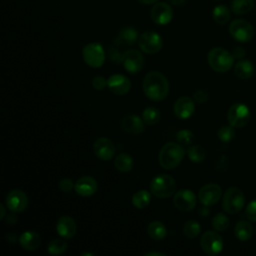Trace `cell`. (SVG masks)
I'll return each instance as SVG.
<instances>
[{
    "instance_id": "9c48e42d",
    "label": "cell",
    "mask_w": 256,
    "mask_h": 256,
    "mask_svg": "<svg viewBox=\"0 0 256 256\" xmlns=\"http://www.w3.org/2000/svg\"><path fill=\"white\" fill-rule=\"evenodd\" d=\"M250 119L249 108L244 103L233 104L227 113V120L234 128L244 127Z\"/></svg>"
},
{
    "instance_id": "836d02e7",
    "label": "cell",
    "mask_w": 256,
    "mask_h": 256,
    "mask_svg": "<svg viewBox=\"0 0 256 256\" xmlns=\"http://www.w3.org/2000/svg\"><path fill=\"white\" fill-rule=\"evenodd\" d=\"M187 155H188L189 160L194 162V163H200L206 157L205 150L200 145H192V146H190L188 148V150H187Z\"/></svg>"
},
{
    "instance_id": "8fae6325",
    "label": "cell",
    "mask_w": 256,
    "mask_h": 256,
    "mask_svg": "<svg viewBox=\"0 0 256 256\" xmlns=\"http://www.w3.org/2000/svg\"><path fill=\"white\" fill-rule=\"evenodd\" d=\"M222 196V189L216 183H208L202 186L198 193V198L201 204L211 206L216 204Z\"/></svg>"
},
{
    "instance_id": "7402d4cb",
    "label": "cell",
    "mask_w": 256,
    "mask_h": 256,
    "mask_svg": "<svg viewBox=\"0 0 256 256\" xmlns=\"http://www.w3.org/2000/svg\"><path fill=\"white\" fill-rule=\"evenodd\" d=\"M138 31L131 26H125L121 28L113 40V44L116 46H131L138 41Z\"/></svg>"
},
{
    "instance_id": "5bb4252c",
    "label": "cell",
    "mask_w": 256,
    "mask_h": 256,
    "mask_svg": "<svg viewBox=\"0 0 256 256\" xmlns=\"http://www.w3.org/2000/svg\"><path fill=\"white\" fill-rule=\"evenodd\" d=\"M6 206L9 210L20 213L28 206V197L20 189H13L6 195Z\"/></svg>"
},
{
    "instance_id": "ac0fdd59",
    "label": "cell",
    "mask_w": 256,
    "mask_h": 256,
    "mask_svg": "<svg viewBox=\"0 0 256 256\" xmlns=\"http://www.w3.org/2000/svg\"><path fill=\"white\" fill-rule=\"evenodd\" d=\"M107 87L115 95H125L131 88L130 80L121 74L111 75L107 79Z\"/></svg>"
},
{
    "instance_id": "44dd1931",
    "label": "cell",
    "mask_w": 256,
    "mask_h": 256,
    "mask_svg": "<svg viewBox=\"0 0 256 256\" xmlns=\"http://www.w3.org/2000/svg\"><path fill=\"white\" fill-rule=\"evenodd\" d=\"M74 190L82 197H89L97 191V181L92 176H82L76 181Z\"/></svg>"
},
{
    "instance_id": "d6986e66",
    "label": "cell",
    "mask_w": 256,
    "mask_h": 256,
    "mask_svg": "<svg viewBox=\"0 0 256 256\" xmlns=\"http://www.w3.org/2000/svg\"><path fill=\"white\" fill-rule=\"evenodd\" d=\"M57 233L64 239H71L77 231V226L74 219L68 215L61 216L56 223Z\"/></svg>"
},
{
    "instance_id": "83f0119b",
    "label": "cell",
    "mask_w": 256,
    "mask_h": 256,
    "mask_svg": "<svg viewBox=\"0 0 256 256\" xmlns=\"http://www.w3.org/2000/svg\"><path fill=\"white\" fill-rule=\"evenodd\" d=\"M151 201V192L147 190H139L132 196V204L137 209L146 208Z\"/></svg>"
},
{
    "instance_id": "9a60e30c",
    "label": "cell",
    "mask_w": 256,
    "mask_h": 256,
    "mask_svg": "<svg viewBox=\"0 0 256 256\" xmlns=\"http://www.w3.org/2000/svg\"><path fill=\"white\" fill-rule=\"evenodd\" d=\"M122 63L126 71L131 74H136L143 68L144 57L138 50L129 49L124 52Z\"/></svg>"
},
{
    "instance_id": "5b68a950",
    "label": "cell",
    "mask_w": 256,
    "mask_h": 256,
    "mask_svg": "<svg viewBox=\"0 0 256 256\" xmlns=\"http://www.w3.org/2000/svg\"><path fill=\"white\" fill-rule=\"evenodd\" d=\"M245 203V196L238 187L228 188L222 199L223 210L228 214H236L242 210Z\"/></svg>"
},
{
    "instance_id": "bcb514c9",
    "label": "cell",
    "mask_w": 256,
    "mask_h": 256,
    "mask_svg": "<svg viewBox=\"0 0 256 256\" xmlns=\"http://www.w3.org/2000/svg\"><path fill=\"white\" fill-rule=\"evenodd\" d=\"M145 256H165V253L158 252V251H150L144 254Z\"/></svg>"
},
{
    "instance_id": "e575fe53",
    "label": "cell",
    "mask_w": 256,
    "mask_h": 256,
    "mask_svg": "<svg viewBox=\"0 0 256 256\" xmlns=\"http://www.w3.org/2000/svg\"><path fill=\"white\" fill-rule=\"evenodd\" d=\"M230 220L224 213L216 214L212 219V226L218 232H224L229 227Z\"/></svg>"
},
{
    "instance_id": "d4e9b609",
    "label": "cell",
    "mask_w": 256,
    "mask_h": 256,
    "mask_svg": "<svg viewBox=\"0 0 256 256\" xmlns=\"http://www.w3.org/2000/svg\"><path fill=\"white\" fill-rule=\"evenodd\" d=\"M234 234L240 241H248L253 235V226L249 221L240 220L234 228Z\"/></svg>"
},
{
    "instance_id": "f907efd6",
    "label": "cell",
    "mask_w": 256,
    "mask_h": 256,
    "mask_svg": "<svg viewBox=\"0 0 256 256\" xmlns=\"http://www.w3.org/2000/svg\"><path fill=\"white\" fill-rule=\"evenodd\" d=\"M140 3L142 4H146V5H149V4H155L157 3L159 0H138Z\"/></svg>"
},
{
    "instance_id": "4dcf8cb0",
    "label": "cell",
    "mask_w": 256,
    "mask_h": 256,
    "mask_svg": "<svg viewBox=\"0 0 256 256\" xmlns=\"http://www.w3.org/2000/svg\"><path fill=\"white\" fill-rule=\"evenodd\" d=\"M161 114L160 111L153 106L147 107L143 110L142 113V120L144 121L145 124L147 125H155L160 121Z\"/></svg>"
},
{
    "instance_id": "603a6c76",
    "label": "cell",
    "mask_w": 256,
    "mask_h": 256,
    "mask_svg": "<svg viewBox=\"0 0 256 256\" xmlns=\"http://www.w3.org/2000/svg\"><path fill=\"white\" fill-rule=\"evenodd\" d=\"M19 243L23 249L27 251H34L40 246L41 238L39 234L34 231H25L20 235Z\"/></svg>"
},
{
    "instance_id": "d590c367",
    "label": "cell",
    "mask_w": 256,
    "mask_h": 256,
    "mask_svg": "<svg viewBox=\"0 0 256 256\" xmlns=\"http://www.w3.org/2000/svg\"><path fill=\"white\" fill-rule=\"evenodd\" d=\"M217 136L218 138L222 141V142H230L234 136H235V131H234V127L229 125H224L222 127L219 128L218 132H217Z\"/></svg>"
},
{
    "instance_id": "ab89813d",
    "label": "cell",
    "mask_w": 256,
    "mask_h": 256,
    "mask_svg": "<svg viewBox=\"0 0 256 256\" xmlns=\"http://www.w3.org/2000/svg\"><path fill=\"white\" fill-rule=\"evenodd\" d=\"M91 84L95 90L101 91V90H104L105 87L107 86V79L103 76H95L92 79Z\"/></svg>"
},
{
    "instance_id": "f35d334b",
    "label": "cell",
    "mask_w": 256,
    "mask_h": 256,
    "mask_svg": "<svg viewBox=\"0 0 256 256\" xmlns=\"http://www.w3.org/2000/svg\"><path fill=\"white\" fill-rule=\"evenodd\" d=\"M245 215L249 221L256 222V199L248 203L245 209Z\"/></svg>"
},
{
    "instance_id": "484cf974",
    "label": "cell",
    "mask_w": 256,
    "mask_h": 256,
    "mask_svg": "<svg viewBox=\"0 0 256 256\" xmlns=\"http://www.w3.org/2000/svg\"><path fill=\"white\" fill-rule=\"evenodd\" d=\"M148 235L157 241L163 240L167 235V229L165 225L160 221H152L148 224L147 227Z\"/></svg>"
},
{
    "instance_id": "277c9868",
    "label": "cell",
    "mask_w": 256,
    "mask_h": 256,
    "mask_svg": "<svg viewBox=\"0 0 256 256\" xmlns=\"http://www.w3.org/2000/svg\"><path fill=\"white\" fill-rule=\"evenodd\" d=\"M176 181L168 174L156 175L150 182V192L158 198H168L175 194Z\"/></svg>"
},
{
    "instance_id": "30bf717a",
    "label": "cell",
    "mask_w": 256,
    "mask_h": 256,
    "mask_svg": "<svg viewBox=\"0 0 256 256\" xmlns=\"http://www.w3.org/2000/svg\"><path fill=\"white\" fill-rule=\"evenodd\" d=\"M139 48L147 54H155L159 52L163 46L162 37L154 31H146L138 38Z\"/></svg>"
},
{
    "instance_id": "ee69618b",
    "label": "cell",
    "mask_w": 256,
    "mask_h": 256,
    "mask_svg": "<svg viewBox=\"0 0 256 256\" xmlns=\"http://www.w3.org/2000/svg\"><path fill=\"white\" fill-rule=\"evenodd\" d=\"M245 54H246L245 50H244L242 47H240V46L235 47V48L233 49V51H232L233 57L236 58V59H240V60L245 56Z\"/></svg>"
},
{
    "instance_id": "ffe728a7",
    "label": "cell",
    "mask_w": 256,
    "mask_h": 256,
    "mask_svg": "<svg viewBox=\"0 0 256 256\" xmlns=\"http://www.w3.org/2000/svg\"><path fill=\"white\" fill-rule=\"evenodd\" d=\"M121 129L131 135H137L144 132V121L137 115H127L120 122Z\"/></svg>"
},
{
    "instance_id": "52a82bcc",
    "label": "cell",
    "mask_w": 256,
    "mask_h": 256,
    "mask_svg": "<svg viewBox=\"0 0 256 256\" xmlns=\"http://www.w3.org/2000/svg\"><path fill=\"white\" fill-rule=\"evenodd\" d=\"M200 246L202 250L210 256L219 254L224 246L223 239L218 231H206L200 238Z\"/></svg>"
},
{
    "instance_id": "f546056e",
    "label": "cell",
    "mask_w": 256,
    "mask_h": 256,
    "mask_svg": "<svg viewBox=\"0 0 256 256\" xmlns=\"http://www.w3.org/2000/svg\"><path fill=\"white\" fill-rule=\"evenodd\" d=\"M254 6V0H232L231 10L235 14L243 15L248 13Z\"/></svg>"
},
{
    "instance_id": "6da1fadb",
    "label": "cell",
    "mask_w": 256,
    "mask_h": 256,
    "mask_svg": "<svg viewBox=\"0 0 256 256\" xmlns=\"http://www.w3.org/2000/svg\"><path fill=\"white\" fill-rule=\"evenodd\" d=\"M144 94L152 101H161L169 93V82L159 71H150L143 80Z\"/></svg>"
},
{
    "instance_id": "b9f144b4",
    "label": "cell",
    "mask_w": 256,
    "mask_h": 256,
    "mask_svg": "<svg viewBox=\"0 0 256 256\" xmlns=\"http://www.w3.org/2000/svg\"><path fill=\"white\" fill-rule=\"evenodd\" d=\"M74 186H75V183L72 181V179H69V178H64L59 182V189L65 193H68L72 189H74Z\"/></svg>"
},
{
    "instance_id": "7bdbcfd3",
    "label": "cell",
    "mask_w": 256,
    "mask_h": 256,
    "mask_svg": "<svg viewBox=\"0 0 256 256\" xmlns=\"http://www.w3.org/2000/svg\"><path fill=\"white\" fill-rule=\"evenodd\" d=\"M15 213H16V212L11 211V213H9V214H7V215L5 216L4 220H5V222H6L7 225L12 226V225L16 224V222L18 221V217H17V215H16Z\"/></svg>"
},
{
    "instance_id": "f6af8a7d",
    "label": "cell",
    "mask_w": 256,
    "mask_h": 256,
    "mask_svg": "<svg viewBox=\"0 0 256 256\" xmlns=\"http://www.w3.org/2000/svg\"><path fill=\"white\" fill-rule=\"evenodd\" d=\"M6 239L8 242H11V243H15L17 241H19V238L18 236L15 234V233H9L6 235Z\"/></svg>"
},
{
    "instance_id": "7dc6e473",
    "label": "cell",
    "mask_w": 256,
    "mask_h": 256,
    "mask_svg": "<svg viewBox=\"0 0 256 256\" xmlns=\"http://www.w3.org/2000/svg\"><path fill=\"white\" fill-rule=\"evenodd\" d=\"M199 213L202 217H206L208 214H209V209L207 208V206L204 205V207H202L200 210H199Z\"/></svg>"
},
{
    "instance_id": "816d5d0a",
    "label": "cell",
    "mask_w": 256,
    "mask_h": 256,
    "mask_svg": "<svg viewBox=\"0 0 256 256\" xmlns=\"http://www.w3.org/2000/svg\"><path fill=\"white\" fill-rule=\"evenodd\" d=\"M82 256H85V255H88V256H93V253H90V252H84V253H81Z\"/></svg>"
},
{
    "instance_id": "7a4b0ae2",
    "label": "cell",
    "mask_w": 256,
    "mask_h": 256,
    "mask_svg": "<svg viewBox=\"0 0 256 256\" xmlns=\"http://www.w3.org/2000/svg\"><path fill=\"white\" fill-rule=\"evenodd\" d=\"M185 150L181 144L168 142L162 146L158 154V162L164 169H174L182 161Z\"/></svg>"
},
{
    "instance_id": "f1b7e54d",
    "label": "cell",
    "mask_w": 256,
    "mask_h": 256,
    "mask_svg": "<svg viewBox=\"0 0 256 256\" xmlns=\"http://www.w3.org/2000/svg\"><path fill=\"white\" fill-rule=\"evenodd\" d=\"M230 10L225 5H217L212 11V17L214 21L220 25L228 23L230 20Z\"/></svg>"
},
{
    "instance_id": "2e32d148",
    "label": "cell",
    "mask_w": 256,
    "mask_h": 256,
    "mask_svg": "<svg viewBox=\"0 0 256 256\" xmlns=\"http://www.w3.org/2000/svg\"><path fill=\"white\" fill-rule=\"evenodd\" d=\"M115 150L116 148L114 143L106 137L98 138L93 144L94 154L102 161L111 160L115 154Z\"/></svg>"
},
{
    "instance_id": "e0dca14e",
    "label": "cell",
    "mask_w": 256,
    "mask_h": 256,
    "mask_svg": "<svg viewBox=\"0 0 256 256\" xmlns=\"http://www.w3.org/2000/svg\"><path fill=\"white\" fill-rule=\"evenodd\" d=\"M195 110L194 100L188 96L179 97L173 106V112L179 119H188L191 117Z\"/></svg>"
},
{
    "instance_id": "60d3db41",
    "label": "cell",
    "mask_w": 256,
    "mask_h": 256,
    "mask_svg": "<svg viewBox=\"0 0 256 256\" xmlns=\"http://www.w3.org/2000/svg\"><path fill=\"white\" fill-rule=\"evenodd\" d=\"M208 99H209V93L206 90L200 89L194 92L193 94V100L198 104H204Z\"/></svg>"
},
{
    "instance_id": "8992f818",
    "label": "cell",
    "mask_w": 256,
    "mask_h": 256,
    "mask_svg": "<svg viewBox=\"0 0 256 256\" xmlns=\"http://www.w3.org/2000/svg\"><path fill=\"white\" fill-rule=\"evenodd\" d=\"M82 57L88 66L92 68L101 67L105 61V52L103 46L98 42L86 44L82 49Z\"/></svg>"
},
{
    "instance_id": "8d00e7d4",
    "label": "cell",
    "mask_w": 256,
    "mask_h": 256,
    "mask_svg": "<svg viewBox=\"0 0 256 256\" xmlns=\"http://www.w3.org/2000/svg\"><path fill=\"white\" fill-rule=\"evenodd\" d=\"M176 139L181 145H190L194 140V134L190 130L182 129L177 132Z\"/></svg>"
},
{
    "instance_id": "d6a6232c",
    "label": "cell",
    "mask_w": 256,
    "mask_h": 256,
    "mask_svg": "<svg viewBox=\"0 0 256 256\" xmlns=\"http://www.w3.org/2000/svg\"><path fill=\"white\" fill-rule=\"evenodd\" d=\"M63 239H52L47 246L48 253L51 255H61L64 253L67 249V242Z\"/></svg>"
},
{
    "instance_id": "ba28073f",
    "label": "cell",
    "mask_w": 256,
    "mask_h": 256,
    "mask_svg": "<svg viewBox=\"0 0 256 256\" xmlns=\"http://www.w3.org/2000/svg\"><path fill=\"white\" fill-rule=\"evenodd\" d=\"M230 35L238 42H249L254 35V29L250 22L244 19H235L229 25Z\"/></svg>"
},
{
    "instance_id": "cb8c5ba5",
    "label": "cell",
    "mask_w": 256,
    "mask_h": 256,
    "mask_svg": "<svg viewBox=\"0 0 256 256\" xmlns=\"http://www.w3.org/2000/svg\"><path fill=\"white\" fill-rule=\"evenodd\" d=\"M234 73L238 78H240L242 80H246V79L251 78L254 74L253 63L250 62L249 60H245V59L239 60L235 64Z\"/></svg>"
},
{
    "instance_id": "74e56055",
    "label": "cell",
    "mask_w": 256,
    "mask_h": 256,
    "mask_svg": "<svg viewBox=\"0 0 256 256\" xmlns=\"http://www.w3.org/2000/svg\"><path fill=\"white\" fill-rule=\"evenodd\" d=\"M123 55L124 53H121V51L118 49V46L114 45L108 49V56L111 62L114 64H119L123 61Z\"/></svg>"
},
{
    "instance_id": "1f68e13d",
    "label": "cell",
    "mask_w": 256,
    "mask_h": 256,
    "mask_svg": "<svg viewBox=\"0 0 256 256\" xmlns=\"http://www.w3.org/2000/svg\"><path fill=\"white\" fill-rule=\"evenodd\" d=\"M182 232L188 239L196 238L201 232V226L196 220H188L184 223Z\"/></svg>"
},
{
    "instance_id": "4fadbf2b",
    "label": "cell",
    "mask_w": 256,
    "mask_h": 256,
    "mask_svg": "<svg viewBox=\"0 0 256 256\" xmlns=\"http://www.w3.org/2000/svg\"><path fill=\"white\" fill-rule=\"evenodd\" d=\"M173 203L178 210L188 212L195 208L197 200L193 191L189 189H181L174 194Z\"/></svg>"
},
{
    "instance_id": "3957f363",
    "label": "cell",
    "mask_w": 256,
    "mask_h": 256,
    "mask_svg": "<svg viewBox=\"0 0 256 256\" xmlns=\"http://www.w3.org/2000/svg\"><path fill=\"white\" fill-rule=\"evenodd\" d=\"M209 66L216 72L224 73L231 69L234 64L232 53L221 47L212 48L207 56Z\"/></svg>"
},
{
    "instance_id": "c3c4849f",
    "label": "cell",
    "mask_w": 256,
    "mask_h": 256,
    "mask_svg": "<svg viewBox=\"0 0 256 256\" xmlns=\"http://www.w3.org/2000/svg\"><path fill=\"white\" fill-rule=\"evenodd\" d=\"M167 1L169 4H172L175 6H180L185 2V0H167Z\"/></svg>"
},
{
    "instance_id": "4316f807",
    "label": "cell",
    "mask_w": 256,
    "mask_h": 256,
    "mask_svg": "<svg viewBox=\"0 0 256 256\" xmlns=\"http://www.w3.org/2000/svg\"><path fill=\"white\" fill-rule=\"evenodd\" d=\"M114 166L120 172H129L133 166V158L126 153H119L114 159Z\"/></svg>"
},
{
    "instance_id": "681fc988",
    "label": "cell",
    "mask_w": 256,
    "mask_h": 256,
    "mask_svg": "<svg viewBox=\"0 0 256 256\" xmlns=\"http://www.w3.org/2000/svg\"><path fill=\"white\" fill-rule=\"evenodd\" d=\"M0 219H4L5 216H6V209H5V206L3 204H0Z\"/></svg>"
},
{
    "instance_id": "7c38bea8",
    "label": "cell",
    "mask_w": 256,
    "mask_h": 256,
    "mask_svg": "<svg viewBox=\"0 0 256 256\" xmlns=\"http://www.w3.org/2000/svg\"><path fill=\"white\" fill-rule=\"evenodd\" d=\"M152 21L157 25H166L173 18V10L170 4L165 2H157L153 5L150 11Z\"/></svg>"
}]
</instances>
